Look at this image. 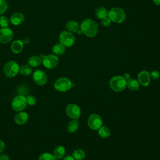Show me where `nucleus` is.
<instances>
[{
	"mask_svg": "<svg viewBox=\"0 0 160 160\" xmlns=\"http://www.w3.org/2000/svg\"><path fill=\"white\" fill-rule=\"evenodd\" d=\"M80 29L86 36L89 38H93L98 32V26L96 21L88 18L81 22L80 24Z\"/></svg>",
	"mask_w": 160,
	"mask_h": 160,
	"instance_id": "obj_1",
	"label": "nucleus"
},
{
	"mask_svg": "<svg viewBox=\"0 0 160 160\" xmlns=\"http://www.w3.org/2000/svg\"><path fill=\"white\" fill-rule=\"evenodd\" d=\"M108 18L111 21L116 23H121L126 19V12L124 9L119 7L111 8L108 11Z\"/></svg>",
	"mask_w": 160,
	"mask_h": 160,
	"instance_id": "obj_2",
	"label": "nucleus"
},
{
	"mask_svg": "<svg viewBox=\"0 0 160 160\" xmlns=\"http://www.w3.org/2000/svg\"><path fill=\"white\" fill-rule=\"evenodd\" d=\"M109 86L116 92H121L126 88V80L122 76H115L109 80Z\"/></svg>",
	"mask_w": 160,
	"mask_h": 160,
	"instance_id": "obj_3",
	"label": "nucleus"
},
{
	"mask_svg": "<svg viewBox=\"0 0 160 160\" xmlns=\"http://www.w3.org/2000/svg\"><path fill=\"white\" fill-rule=\"evenodd\" d=\"M20 67L17 62L9 61L7 62L3 68V72L8 78H14L19 72Z\"/></svg>",
	"mask_w": 160,
	"mask_h": 160,
	"instance_id": "obj_4",
	"label": "nucleus"
},
{
	"mask_svg": "<svg viewBox=\"0 0 160 160\" xmlns=\"http://www.w3.org/2000/svg\"><path fill=\"white\" fill-rule=\"evenodd\" d=\"M71 81L66 77H62L58 79L54 84V89L59 92H66L72 88Z\"/></svg>",
	"mask_w": 160,
	"mask_h": 160,
	"instance_id": "obj_5",
	"label": "nucleus"
},
{
	"mask_svg": "<svg viewBox=\"0 0 160 160\" xmlns=\"http://www.w3.org/2000/svg\"><path fill=\"white\" fill-rule=\"evenodd\" d=\"M60 43L65 47H71L75 42V37L72 32L68 31H62L59 36Z\"/></svg>",
	"mask_w": 160,
	"mask_h": 160,
	"instance_id": "obj_6",
	"label": "nucleus"
},
{
	"mask_svg": "<svg viewBox=\"0 0 160 160\" xmlns=\"http://www.w3.org/2000/svg\"><path fill=\"white\" fill-rule=\"evenodd\" d=\"M27 102L26 98L22 95H18L13 98L11 102V106L13 110L16 112L23 111L26 106Z\"/></svg>",
	"mask_w": 160,
	"mask_h": 160,
	"instance_id": "obj_7",
	"label": "nucleus"
},
{
	"mask_svg": "<svg viewBox=\"0 0 160 160\" xmlns=\"http://www.w3.org/2000/svg\"><path fill=\"white\" fill-rule=\"evenodd\" d=\"M42 63L48 69H53L59 64V58L55 54H48L42 57Z\"/></svg>",
	"mask_w": 160,
	"mask_h": 160,
	"instance_id": "obj_8",
	"label": "nucleus"
},
{
	"mask_svg": "<svg viewBox=\"0 0 160 160\" xmlns=\"http://www.w3.org/2000/svg\"><path fill=\"white\" fill-rule=\"evenodd\" d=\"M88 124L92 130H98L102 126V120L97 114H91L88 119Z\"/></svg>",
	"mask_w": 160,
	"mask_h": 160,
	"instance_id": "obj_9",
	"label": "nucleus"
},
{
	"mask_svg": "<svg viewBox=\"0 0 160 160\" xmlns=\"http://www.w3.org/2000/svg\"><path fill=\"white\" fill-rule=\"evenodd\" d=\"M67 116L72 119H78L81 116V109L76 104L70 103L66 108Z\"/></svg>",
	"mask_w": 160,
	"mask_h": 160,
	"instance_id": "obj_10",
	"label": "nucleus"
},
{
	"mask_svg": "<svg viewBox=\"0 0 160 160\" xmlns=\"http://www.w3.org/2000/svg\"><path fill=\"white\" fill-rule=\"evenodd\" d=\"M13 31L9 27L0 29V42L2 44L9 43L13 38Z\"/></svg>",
	"mask_w": 160,
	"mask_h": 160,
	"instance_id": "obj_11",
	"label": "nucleus"
},
{
	"mask_svg": "<svg viewBox=\"0 0 160 160\" xmlns=\"http://www.w3.org/2000/svg\"><path fill=\"white\" fill-rule=\"evenodd\" d=\"M32 79L39 86H43L46 84L48 81V77L46 74L42 70H36L32 74Z\"/></svg>",
	"mask_w": 160,
	"mask_h": 160,
	"instance_id": "obj_12",
	"label": "nucleus"
},
{
	"mask_svg": "<svg viewBox=\"0 0 160 160\" xmlns=\"http://www.w3.org/2000/svg\"><path fill=\"white\" fill-rule=\"evenodd\" d=\"M138 82L142 86H148L149 84L151 81L150 73L146 70L141 71L138 74Z\"/></svg>",
	"mask_w": 160,
	"mask_h": 160,
	"instance_id": "obj_13",
	"label": "nucleus"
},
{
	"mask_svg": "<svg viewBox=\"0 0 160 160\" xmlns=\"http://www.w3.org/2000/svg\"><path fill=\"white\" fill-rule=\"evenodd\" d=\"M24 21V15L21 12H15L10 18L9 21L14 26L21 24Z\"/></svg>",
	"mask_w": 160,
	"mask_h": 160,
	"instance_id": "obj_14",
	"label": "nucleus"
},
{
	"mask_svg": "<svg viewBox=\"0 0 160 160\" xmlns=\"http://www.w3.org/2000/svg\"><path fill=\"white\" fill-rule=\"evenodd\" d=\"M28 114L24 111H19L18 112L14 118V121L16 124H19V125H22L25 124L26 122H27L28 120Z\"/></svg>",
	"mask_w": 160,
	"mask_h": 160,
	"instance_id": "obj_15",
	"label": "nucleus"
},
{
	"mask_svg": "<svg viewBox=\"0 0 160 160\" xmlns=\"http://www.w3.org/2000/svg\"><path fill=\"white\" fill-rule=\"evenodd\" d=\"M66 29L68 31L71 32H76L80 29V25L79 23L74 20H70L66 23Z\"/></svg>",
	"mask_w": 160,
	"mask_h": 160,
	"instance_id": "obj_16",
	"label": "nucleus"
},
{
	"mask_svg": "<svg viewBox=\"0 0 160 160\" xmlns=\"http://www.w3.org/2000/svg\"><path fill=\"white\" fill-rule=\"evenodd\" d=\"M24 48V43L22 42V41L20 39H17L14 41L11 46V49L12 51L15 54L20 53Z\"/></svg>",
	"mask_w": 160,
	"mask_h": 160,
	"instance_id": "obj_17",
	"label": "nucleus"
},
{
	"mask_svg": "<svg viewBox=\"0 0 160 160\" xmlns=\"http://www.w3.org/2000/svg\"><path fill=\"white\" fill-rule=\"evenodd\" d=\"M28 62L31 67L35 68L39 66L42 63V58L38 56H32L29 58Z\"/></svg>",
	"mask_w": 160,
	"mask_h": 160,
	"instance_id": "obj_18",
	"label": "nucleus"
},
{
	"mask_svg": "<svg viewBox=\"0 0 160 160\" xmlns=\"http://www.w3.org/2000/svg\"><path fill=\"white\" fill-rule=\"evenodd\" d=\"M126 88L131 91H137L139 88V82L135 79L129 78L126 80Z\"/></svg>",
	"mask_w": 160,
	"mask_h": 160,
	"instance_id": "obj_19",
	"label": "nucleus"
},
{
	"mask_svg": "<svg viewBox=\"0 0 160 160\" xmlns=\"http://www.w3.org/2000/svg\"><path fill=\"white\" fill-rule=\"evenodd\" d=\"M65 154V148L62 146H58L53 151V156L56 159H62Z\"/></svg>",
	"mask_w": 160,
	"mask_h": 160,
	"instance_id": "obj_20",
	"label": "nucleus"
},
{
	"mask_svg": "<svg viewBox=\"0 0 160 160\" xmlns=\"http://www.w3.org/2000/svg\"><path fill=\"white\" fill-rule=\"evenodd\" d=\"M52 52L53 53L56 55V56H61L62 55L65 51H66V47L62 45L61 43H58L56 44L53 47H52Z\"/></svg>",
	"mask_w": 160,
	"mask_h": 160,
	"instance_id": "obj_21",
	"label": "nucleus"
},
{
	"mask_svg": "<svg viewBox=\"0 0 160 160\" xmlns=\"http://www.w3.org/2000/svg\"><path fill=\"white\" fill-rule=\"evenodd\" d=\"M95 15L98 19H102L106 17H108V11L104 7H99L95 11Z\"/></svg>",
	"mask_w": 160,
	"mask_h": 160,
	"instance_id": "obj_22",
	"label": "nucleus"
},
{
	"mask_svg": "<svg viewBox=\"0 0 160 160\" xmlns=\"http://www.w3.org/2000/svg\"><path fill=\"white\" fill-rule=\"evenodd\" d=\"M78 127H79L78 120L72 119L68 123L67 126V130L69 133H74L78 129Z\"/></svg>",
	"mask_w": 160,
	"mask_h": 160,
	"instance_id": "obj_23",
	"label": "nucleus"
},
{
	"mask_svg": "<svg viewBox=\"0 0 160 160\" xmlns=\"http://www.w3.org/2000/svg\"><path fill=\"white\" fill-rule=\"evenodd\" d=\"M72 156L75 160H82L86 157V153L84 150L78 149L72 152Z\"/></svg>",
	"mask_w": 160,
	"mask_h": 160,
	"instance_id": "obj_24",
	"label": "nucleus"
},
{
	"mask_svg": "<svg viewBox=\"0 0 160 160\" xmlns=\"http://www.w3.org/2000/svg\"><path fill=\"white\" fill-rule=\"evenodd\" d=\"M19 72L23 76H29L32 72V68L29 64H24L20 67Z\"/></svg>",
	"mask_w": 160,
	"mask_h": 160,
	"instance_id": "obj_25",
	"label": "nucleus"
},
{
	"mask_svg": "<svg viewBox=\"0 0 160 160\" xmlns=\"http://www.w3.org/2000/svg\"><path fill=\"white\" fill-rule=\"evenodd\" d=\"M99 135L102 138H107L110 136V130L106 126H102L98 129Z\"/></svg>",
	"mask_w": 160,
	"mask_h": 160,
	"instance_id": "obj_26",
	"label": "nucleus"
},
{
	"mask_svg": "<svg viewBox=\"0 0 160 160\" xmlns=\"http://www.w3.org/2000/svg\"><path fill=\"white\" fill-rule=\"evenodd\" d=\"M38 160H56L53 156V154L48 153V152H44L42 153L38 158Z\"/></svg>",
	"mask_w": 160,
	"mask_h": 160,
	"instance_id": "obj_27",
	"label": "nucleus"
},
{
	"mask_svg": "<svg viewBox=\"0 0 160 160\" xmlns=\"http://www.w3.org/2000/svg\"><path fill=\"white\" fill-rule=\"evenodd\" d=\"M9 24V19L4 16H0V26L1 28H5L8 27V25Z\"/></svg>",
	"mask_w": 160,
	"mask_h": 160,
	"instance_id": "obj_28",
	"label": "nucleus"
},
{
	"mask_svg": "<svg viewBox=\"0 0 160 160\" xmlns=\"http://www.w3.org/2000/svg\"><path fill=\"white\" fill-rule=\"evenodd\" d=\"M8 4L6 0H0V15L4 14L8 9Z\"/></svg>",
	"mask_w": 160,
	"mask_h": 160,
	"instance_id": "obj_29",
	"label": "nucleus"
},
{
	"mask_svg": "<svg viewBox=\"0 0 160 160\" xmlns=\"http://www.w3.org/2000/svg\"><path fill=\"white\" fill-rule=\"evenodd\" d=\"M26 99L27 104L30 106L35 105L37 102L36 98L33 95H29L27 97H26Z\"/></svg>",
	"mask_w": 160,
	"mask_h": 160,
	"instance_id": "obj_30",
	"label": "nucleus"
},
{
	"mask_svg": "<svg viewBox=\"0 0 160 160\" xmlns=\"http://www.w3.org/2000/svg\"><path fill=\"white\" fill-rule=\"evenodd\" d=\"M101 23L104 26L108 27V26H110V24L111 23V21L108 16V17H106V18L101 19Z\"/></svg>",
	"mask_w": 160,
	"mask_h": 160,
	"instance_id": "obj_31",
	"label": "nucleus"
},
{
	"mask_svg": "<svg viewBox=\"0 0 160 160\" xmlns=\"http://www.w3.org/2000/svg\"><path fill=\"white\" fill-rule=\"evenodd\" d=\"M150 76L151 78H152L154 79H157L159 78L160 76V74L158 71H152L151 73H150Z\"/></svg>",
	"mask_w": 160,
	"mask_h": 160,
	"instance_id": "obj_32",
	"label": "nucleus"
},
{
	"mask_svg": "<svg viewBox=\"0 0 160 160\" xmlns=\"http://www.w3.org/2000/svg\"><path fill=\"white\" fill-rule=\"evenodd\" d=\"M5 148H6V146L4 142L0 140V153L2 152L5 150Z\"/></svg>",
	"mask_w": 160,
	"mask_h": 160,
	"instance_id": "obj_33",
	"label": "nucleus"
},
{
	"mask_svg": "<svg viewBox=\"0 0 160 160\" xmlns=\"http://www.w3.org/2000/svg\"><path fill=\"white\" fill-rule=\"evenodd\" d=\"M0 160H10V159L7 154H1L0 155Z\"/></svg>",
	"mask_w": 160,
	"mask_h": 160,
	"instance_id": "obj_34",
	"label": "nucleus"
},
{
	"mask_svg": "<svg viewBox=\"0 0 160 160\" xmlns=\"http://www.w3.org/2000/svg\"><path fill=\"white\" fill-rule=\"evenodd\" d=\"M62 160H75V159L72 156H66L62 159Z\"/></svg>",
	"mask_w": 160,
	"mask_h": 160,
	"instance_id": "obj_35",
	"label": "nucleus"
},
{
	"mask_svg": "<svg viewBox=\"0 0 160 160\" xmlns=\"http://www.w3.org/2000/svg\"><path fill=\"white\" fill-rule=\"evenodd\" d=\"M30 42V39L28 38H25L23 40H22V42L24 44H28Z\"/></svg>",
	"mask_w": 160,
	"mask_h": 160,
	"instance_id": "obj_36",
	"label": "nucleus"
},
{
	"mask_svg": "<svg viewBox=\"0 0 160 160\" xmlns=\"http://www.w3.org/2000/svg\"><path fill=\"white\" fill-rule=\"evenodd\" d=\"M124 78V79H126V80H128V79H129V78H130V75L128 74V73H125L124 74V76H123Z\"/></svg>",
	"mask_w": 160,
	"mask_h": 160,
	"instance_id": "obj_37",
	"label": "nucleus"
},
{
	"mask_svg": "<svg viewBox=\"0 0 160 160\" xmlns=\"http://www.w3.org/2000/svg\"><path fill=\"white\" fill-rule=\"evenodd\" d=\"M152 1L155 4L160 6V0H152Z\"/></svg>",
	"mask_w": 160,
	"mask_h": 160,
	"instance_id": "obj_38",
	"label": "nucleus"
},
{
	"mask_svg": "<svg viewBox=\"0 0 160 160\" xmlns=\"http://www.w3.org/2000/svg\"><path fill=\"white\" fill-rule=\"evenodd\" d=\"M77 32H78V34H81L82 33V31H81V30L80 29L77 31Z\"/></svg>",
	"mask_w": 160,
	"mask_h": 160,
	"instance_id": "obj_39",
	"label": "nucleus"
}]
</instances>
